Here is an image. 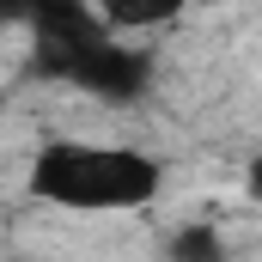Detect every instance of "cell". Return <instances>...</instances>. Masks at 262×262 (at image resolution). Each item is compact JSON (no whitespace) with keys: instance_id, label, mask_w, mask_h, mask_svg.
I'll return each instance as SVG.
<instances>
[{"instance_id":"obj_1","label":"cell","mask_w":262,"mask_h":262,"mask_svg":"<svg viewBox=\"0 0 262 262\" xmlns=\"http://www.w3.org/2000/svg\"><path fill=\"white\" fill-rule=\"evenodd\" d=\"M31 25H37V55H31V67L43 79H61L73 92L110 98V104H128V98L146 92L152 55L146 49H128L98 12H85V6H37Z\"/></svg>"},{"instance_id":"obj_4","label":"cell","mask_w":262,"mask_h":262,"mask_svg":"<svg viewBox=\"0 0 262 262\" xmlns=\"http://www.w3.org/2000/svg\"><path fill=\"white\" fill-rule=\"evenodd\" d=\"M250 195L262 201V159H256V165H250Z\"/></svg>"},{"instance_id":"obj_3","label":"cell","mask_w":262,"mask_h":262,"mask_svg":"<svg viewBox=\"0 0 262 262\" xmlns=\"http://www.w3.org/2000/svg\"><path fill=\"white\" fill-rule=\"evenodd\" d=\"M171 262H226L220 232H213V226H183V232L171 238Z\"/></svg>"},{"instance_id":"obj_2","label":"cell","mask_w":262,"mask_h":262,"mask_svg":"<svg viewBox=\"0 0 262 262\" xmlns=\"http://www.w3.org/2000/svg\"><path fill=\"white\" fill-rule=\"evenodd\" d=\"M31 195L73 213H128L159 195V159L104 140H49L31 159Z\"/></svg>"}]
</instances>
